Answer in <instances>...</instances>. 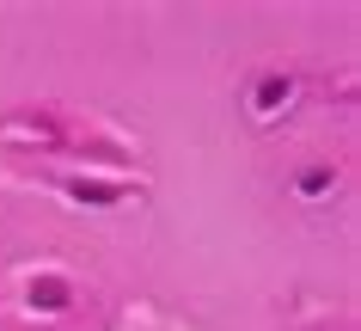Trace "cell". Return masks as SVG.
<instances>
[{"instance_id":"7a4b0ae2","label":"cell","mask_w":361,"mask_h":331,"mask_svg":"<svg viewBox=\"0 0 361 331\" xmlns=\"http://www.w3.org/2000/svg\"><path fill=\"white\" fill-rule=\"evenodd\" d=\"M19 301H25L31 319H68L74 301H80V289H74V276H68V270H49V264H43V270H25Z\"/></svg>"},{"instance_id":"5b68a950","label":"cell","mask_w":361,"mask_h":331,"mask_svg":"<svg viewBox=\"0 0 361 331\" xmlns=\"http://www.w3.org/2000/svg\"><path fill=\"white\" fill-rule=\"evenodd\" d=\"M331 184H337V172H331V166H300V172H294V191H300L306 203H312V196H324Z\"/></svg>"},{"instance_id":"6da1fadb","label":"cell","mask_w":361,"mask_h":331,"mask_svg":"<svg viewBox=\"0 0 361 331\" xmlns=\"http://www.w3.org/2000/svg\"><path fill=\"white\" fill-rule=\"evenodd\" d=\"M0 136L6 141H31V148H43V154H74V160L92 154V129H86L80 117H68V111H56V104L0 117Z\"/></svg>"},{"instance_id":"277c9868","label":"cell","mask_w":361,"mask_h":331,"mask_svg":"<svg viewBox=\"0 0 361 331\" xmlns=\"http://www.w3.org/2000/svg\"><path fill=\"white\" fill-rule=\"evenodd\" d=\"M288 104H294V80H288L282 68H269V74L251 80V111H257V117H276Z\"/></svg>"},{"instance_id":"3957f363","label":"cell","mask_w":361,"mask_h":331,"mask_svg":"<svg viewBox=\"0 0 361 331\" xmlns=\"http://www.w3.org/2000/svg\"><path fill=\"white\" fill-rule=\"evenodd\" d=\"M61 191L74 196V203H86V209H116V203H129L141 184H129V178H98V172H68L56 178Z\"/></svg>"}]
</instances>
